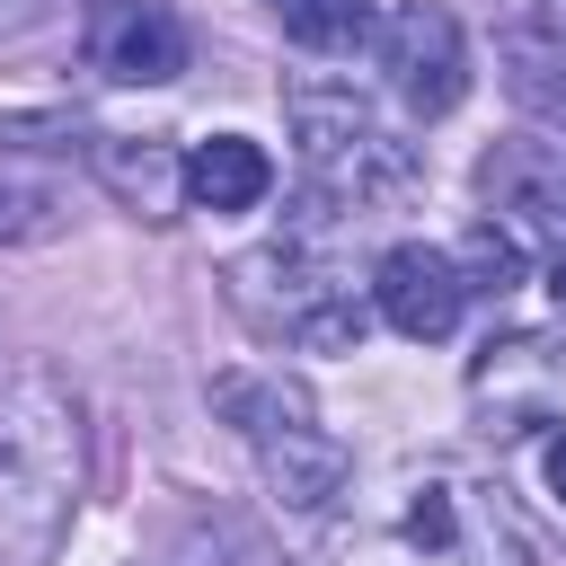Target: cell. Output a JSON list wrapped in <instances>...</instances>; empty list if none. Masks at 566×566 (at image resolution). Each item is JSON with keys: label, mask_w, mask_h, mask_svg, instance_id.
Segmentation results:
<instances>
[{"label": "cell", "mask_w": 566, "mask_h": 566, "mask_svg": "<svg viewBox=\"0 0 566 566\" xmlns=\"http://www.w3.org/2000/svg\"><path fill=\"white\" fill-rule=\"evenodd\" d=\"M88 478V433L62 380L9 371L0 380V566H53Z\"/></svg>", "instance_id": "cell-1"}, {"label": "cell", "mask_w": 566, "mask_h": 566, "mask_svg": "<svg viewBox=\"0 0 566 566\" xmlns=\"http://www.w3.org/2000/svg\"><path fill=\"white\" fill-rule=\"evenodd\" d=\"M283 124H292V142H301L310 195L336 203V212L398 203V195L424 177L416 142H398L354 80H292V88H283Z\"/></svg>", "instance_id": "cell-2"}, {"label": "cell", "mask_w": 566, "mask_h": 566, "mask_svg": "<svg viewBox=\"0 0 566 566\" xmlns=\"http://www.w3.org/2000/svg\"><path fill=\"white\" fill-rule=\"evenodd\" d=\"M230 301L256 336L274 345H301V354H354L371 310L363 292L345 283V265L318 248V230H283L274 248H248L230 265Z\"/></svg>", "instance_id": "cell-3"}, {"label": "cell", "mask_w": 566, "mask_h": 566, "mask_svg": "<svg viewBox=\"0 0 566 566\" xmlns=\"http://www.w3.org/2000/svg\"><path fill=\"white\" fill-rule=\"evenodd\" d=\"M212 407L248 433L256 478H265L274 504H292V513H327V504L345 495L354 460H345V442L318 424V407H310L283 371H221V380H212Z\"/></svg>", "instance_id": "cell-4"}, {"label": "cell", "mask_w": 566, "mask_h": 566, "mask_svg": "<svg viewBox=\"0 0 566 566\" xmlns=\"http://www.w3.org/2000/svg\"><path fill=\"white\" fill-rule=\"evenodd\" d=\"M345 566H495V504L460 469H407L389 504L345 531Z\"/></svg>", "instance_id": "cell-5"}, {"label": "cell", "mask_w": 566, "mask_h": 566, "mask_svg": "<svg viewBox=\"0 0 566 566\" xmlns=\"http://www.w3.org/2000/svg\"><path fill=\"white\" fill-rule=\"evenodd\" d=\"M478 186L495 203V230L522 256H539L548 283H557V301H566V159L548 142H495L478 159Z\"/></svg>", "instance_id": "cell-6"}, {"label": "cell", "mask_w": 566, "mask_h": 566, "mask_svg": "<svg viewBox=\"0 0 566 566\" xmlns=\"http://www.w3.org/2000/svg\"><path fill=\"white\" fill-rule=\"evenodd\" d=\"M371 53H380L407 115H451L469 97V35H460V18L442 0H398L371 27Z\"/></svg>", "instance_id": "cell-7"}, {"label": "cell", "mask_w": 566, "mask_h": 566, "mask_svg": "<svg viewBox=\"0 0 566 566\" xmlns=\"http://www.w3.org/2000/svg\"><path fill=\"white\" fill-rule=\"evenodd\" d=\"M88 71L115 88H168L186 71V27L168 0H88Z\"/></svg>", "instance_id": "cell-8"}, {"label": "cell", "mask_w": 566, "mask_h": 566, "mask_svg": "<svg viewBox=\"0 0 566 566\" xmlns=\"http://www.w3.org/2000/svg\"><path fill=\"white\" fill-rule=\"evenodd\" d=\"M371 310L407 336V345H442L469 310V283L451 265V248H424V239H398L380 265H371Z\"/></svg>", "instance_id": "cell-9"}, {"label": "cell", "mask_w": 566, "mask_h": 566, "mask_svg": "<svg viewBox=\"0 0 566 566\" xmlns=\"http://www.w3.org/2000/svg\"><path fill=\"white\" fill-rule=\"evenodd\" d=\"M495 62L539 124H566V0H513L495 27Z\"/></svg>", "instance_id": "cell-10"}, {"label": "cell", "mask_w": 566, "mask_h": 566, "mask_svg": "<svg viewBox=\"0 0 566 566\" xmlns=\"http://www.w3.org/2000/svg\"><path fill=\"white\" fill-rule=\"evenodd\" d=\"M469 389H478V407H495L504 433H522L531 416H548L566 398V354L548 336H504V345H486V363L469 371Z\"/></svg>", "instance_id": "cell-11"}, {"label": "cell", "mask_w": 566, "mask_h": 566, "mask_svg": "<svg viewBox=\"0 0 566 566\" xmlns=\"http://www.w3.org/2000/svg\"><path fill=\"white\" fill-rule=\"evenodd\" d=\"M88 159H97V186H106L124 212L177 221V203H186V159H177L159 133H106Z\"/></svg>", "instance_id": "cell-12"}, {"label": "cell", "mask_w": 566, "mask_h": 566, "mask_svg": "<svg viewBox=\"0 0 566 566\" xmlns=\"http://www.w3.org/2000/svg\"><path fill=\"white\" fill-rule=\"evenodd\" d=\"M186 195H195L203 212H256V203L274 195V159H265V142H248V133H212V142H195V159H186Z\"/></svg>", "instance_id": "cell-13"}, {"label": "cell", "mask_w": 566, "mask_h": 566, "mask_svg": "<svg viewBox=\"0 0 566 566\" xmlns=\"http://www.w3.org/2000/svg\"><path fill=\"white\" fill-rule=\"evenodd\" d=\"M159 566H292L265 531H248V522H230V513H195L177 539H168V557Z\"/></svg>", "instance_id": "cell-14"}, {"label": "cell", "mask_w": 566, "mask_h": 566, "mask_svg": "<svg viewBox=\"0 0 566 566\" xmlns=\"http://www.w3.org/2000/svg\"><path fill=\"white\" fill-rule=\"evenodd\" d=\"M265 9H274V27L301 53H354V44H371V9L363 0H265Z\"/></svg>", "instance_id": "cell-15"}, {"label": "cell", "mask_w": 566, "mask_h": 566, "mask_svg": "<svg viewBox=\"0 0 566 566\" xmlns=\"http://www.w3.org/2000/svg\"><path fill=\"white\" fill-rule=\"evenodd\" d=\"M451 265H460V283H469V292H486V301H495V292H513V283H522V265H531V256H522L495 221H478V230L460 239V256H451Z\"/></svg>", "instance_id": "cell-16"}, {"label": "cell", "mask_w": 566, "mask_h": 566, "mask_svg": "<svg viewBox=\"0 0 566 566\" xmlns=\"http://www.w3.org/2000/svg\"><path fill=\"white\" fill-rule=\"evenodd\" d=\"M44 195H18V186H0V239H27V230H44Z\"/></svg>", "instance_id": "cell-17"}, {"label": "cell", "mask_w": 566, "mask_h": 566, "mask_svg": "<svg viewBox=\"0 0 566 566\" xmlns=\"http://www.w3.org/2000/svg\"><path fill=\"white\" fill-rule=\"evenodd\" d=\"M539 469H548V495H557V504H566V433H557V442H548V460H539Z\"/></svg>", "instance_id": "cell-18"}, {"label": "cell", "mask_w": 566, "mask_h": 566, "mask_svg": "<svg viewBox=\"0 0 566 566\" xmlns=\"http://www.w3.org/2000/svg\"><path fill=\"white\" fill-rule=\"evenodd\" d=\"M35 9H44V0H0V35H18V27L35 18Z\"/></svg>", "instance_id": "cell-19"}]
</instances>
